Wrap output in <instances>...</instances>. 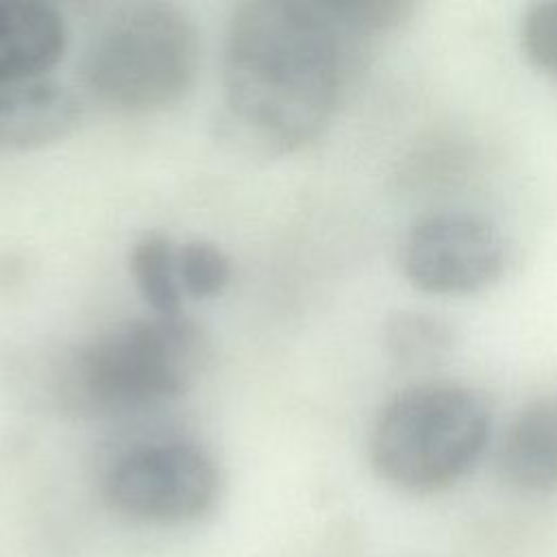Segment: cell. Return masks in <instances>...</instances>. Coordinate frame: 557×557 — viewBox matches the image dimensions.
<instances>
[{"mask_svg":"<svg viewBox=\"0 0 557 557\" xmlns=\"http://www.w3.org/2000/svg\"><path fill=\"white\" fill-rule=\"evenodd\" d=\"M405 0H250L224 37V115L261 152L285 154L331 122L352 57L411 13Z\"/></svg>","mask_w":557,"mask_h":557,"instance_id":"1","label":"cell"},{"mask_svg":"<svg viewBox=\"0 0 557 557\" xmlns=\"http://www.w3.org/2000/svg\"><path fill=\"white\" fill-rule=\"evenodd\" d=\"M202 359V333L185 315L126 320L78 350L70 363V394L96 416L152 411L187 392Z\"/></svg>","mask_w":557,"mask_h":557,"instance_id":"2","label":"cell"},{"mask_svg":"<svg viewBox=\"0 0 557 557\" xmlns=\"http://www.w3.org/2000/svg\"><path fill=\"white\" fill-rule=\"evenodd\" d=\"M490 435L483 398L457 383H424L396 392L370 433L374 472L396 490L433 494L459 481Z\"/></svg>","mask_w":557,"mask_h":557,"instance_id":"3","label":"cell"},{"mask_svg":"<svg viewBox=\"0 0 557 557\" xmlns=\"http://www.w3.org/2000/svg\"><path fill=\"white\" fill-rule=\"evenodd\" d=\"M200 65L194 22L174 4L141 2L115 11L91 37L83 78L111 109L152 113L191 89Z\"/></svg>","mask_w":557,"mask_h":557,"instance_id":"4","label":"cell"},{"mask_svg":"<svg viewBox=\"0 0 557 557\" xmlns=\"http://www.w3.org/2000/svg\"><path fill=\"white\" fill-rule=\"evenodd\" d=\"M102 492L117 513L161 527L189 524L220 500L222 474L202 446L189 440H150L122 450L107 468Z\"/></svg>","mask_w":557,"mask_h":557,"instance_id":"5","label":"cell"},{"mask_svg":"<svg viewBox=\"0 0 557 557\" xmlns=\"http://www.w3.org/2000/svg\"><path fill=\"white\" fill-rule=\"evenodd\" d=\"M407 281L429 294H472L494 283L505 268V239L483 215L446 209L422 215L403 239Z\"/></svg>","mask_w":557,"mask_h":557,"instance_id":"6","label":"cell"},{"mask_svg":"<svg viewBox=\"0 0 557 557\" xmlns=\"http://www.w3.org/2000/svg\"><path fill=\"white\" fill-rule=\"evenodd\" d=\"M67 46L63 13L41 0H0V89L46 78Z\"/></svg>","mask_w":557,"mask_h":557,"instance_id":"7","label":"cell"},{"mask_svg":"<svg viewBox=\"0 0 557 557\" xmlns=\"http://www.w3.org/2000/svg\"><path fill=\"white\" fill-rule=\"evenodd\" d=\"M81 107L70 89L39 78L0 89V150H30L65 137Z\"/></svg>","mask_w":557,"mask_h":557,"instance_id":"8","label":"cell"},{"mask_svg":"<svg viewBox=\"0 0 557 557\" xmlns=\"http://www.w3.org/2000/svg\"><path fill=\"white\" fill-rule=\"evenodd\" d=\"M498 470L520 492L557 490V396L529 403L511 420L500 444Z\"/></svg>","mask_w":557,"mask_h":557,"instance_id":"9","label":"cell"},{"mask_svg":"<svg viewBox=\"0 0 557 557\" xmlns=\"http://www.w3.org/2000/svg\"><path fill=\"white\" fill-rule=\"evenodd\" d=\"M176 252L178 244L163 233H146L131 250V276L154 315H183L185 296L178 281Z\"/></svg>","mask_w":557,"mask_h":557,"instance_id":"10","label":"cell"},{"mask_svg":"<svg viewBox=\"0 0 557 557\" xmlns=\"http://www.w3.org/2000/svg\"><path fill=\"white\" fill-rule=\"evenodd\" d=\"M385 346L403 366H424L442 359L453 348V329L422 311H400L385 326Z\"/></svg>","mask_w":557,"mask_h":557,"instance_id":"11","label":"cell"},{"mask_svg":"<svg viewBox=\"0 0 557 557\" xmlns=\"http://www.w3.org/2000/svg\"><path fill=\"white\" fill-rule=\"evenodd\" d=\"M178 281L185 298L207 300L220 296L233 276L226 252L207 239H187L176 252Z\"/></svg>","mask_w":557,"mask_h":557,"instance_id":"12","label":"cell"},{"mask_svg":"<svg viewBox=\"0 0 557 557\" xmlns=\"http://www.w3.org/2000/svg\"><path fill=\"white\" fill-rule=\"evenodd\" d=\"M520 44L527 59L557 81V0L535 2L524 11Z\"/></svg>","mask_w":557,"mask_h":557,"instance_id":"13","label":"cell"}]
</instances>
